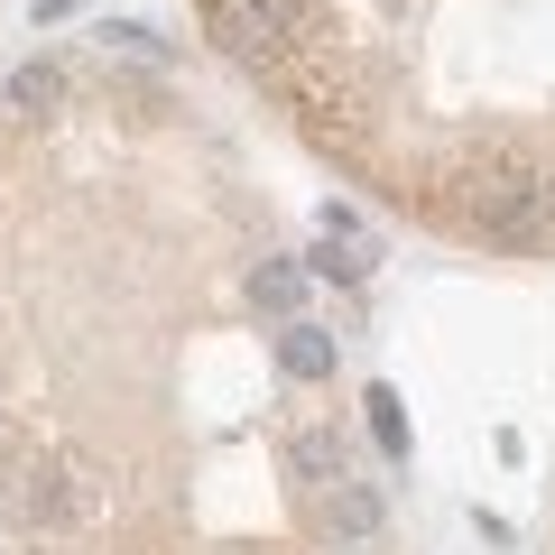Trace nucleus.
<instances>
[{"mask_svg": "<svg viewBox=\"0 0 555 555\" xmlns=\"http://www.w3.org/2000/svg\"><path fill=\"white\" fill-rule=\"evenodd\" d=\"M473 222L491 241H546L555 232V167L528 149H481L473 158Z\"/></svg>", "mask_w": 555, "mask_h": 555, "instance_id": "nucleus-1", "label": "nucleus"}, {"mask_svg": "<svg viewBox=\"0 0 555 555\" xmlns=\"http://www.w3.org/2000/svg\"><path fill=\"white\" fill-rule=\"evenodd\" d=\"M65 10H83V0H38V28H56Z\"/></svg>", "mask_w": 555, "mask_h": 555, "instance_id": "nucleus-12", "label": "nucleus"}, {"mask_svg": "<svg viewBox=\"0 0 555 555\" xmlns=\"http://www.w3.org/2000/svg\"><path fill=\"white\" fill-rule=\"evenodd\" d=\"M222 47H232V56H241V65H269V56H278V47H269V38H259V28H250V20H241V10H232V0H222Z\"/></svg>", "mask_w": 555, "mask_h": 555, "instance_id": "nucleus-10", "label": "nucleus"}, {"mask_svg": "<svg viewBox=\"0 0 555 555\" xmlns=\"http://www.w3.org/2000/svg\"><path fill=\"white\" fill-rule=\"evenodd\" d=\"M361 408H371V436H379V454H389V463H408V408H398V389H371Z\"/></svg>", "mask_w": 555, "mask_h": 555, "instance_id": "nucleus-7", "label": "nucleus"}, {"mask_svg": "<svg viewBox=\"0 0 555 555\" xmlns=\"http://www.w3.org/2000/svg\"><path fill=\"white\" fill-rule=\"evenodd\" d=\"M324 518H334V537H352V546H361V537H379L389 500H379L371 481H352V473H343V481H324Z\"/></svg>", "mask_w": 555, "mask_h": 555, "instance_id": "nucleus-5", "label": "nucleus"}, {"mask_svg": "<svg viewBox=\"0 0 555 555\" xmlns=\"http://www.w3.org/2000/svg\"><path fill=\"white\" fill-rule=\"evenodd\" d=\"M278 371L287 379H334V334L306 315H278Z\"/></svg>", "mask_w": 555, "mask_h": 555, "instance_id": "nucleus-4", "label": "nucleus"}, {"mask_svg": "<svg viewBox=\"0 0 555 555\" xmlns=\"http://www.w3.org/2000/svg\"><path fill=\"white\" fill-rule=\"evenodd\" d=\"M102 38H112V47H130V56H167V38H158V28H139V20H120V28H102Z\"/></svg>", "mask_w": 555, "mask_h": 555, "instance_id": "nucleus-11", "label": "nucleus"}, {"mask_svg": "<svg viewBox=\"0 0 555 555\" xmlns=\"http://www.w3.org/2000/svg\"><path fill=\"white\" fill-rule=\"evenodd\" d=\"M371 259H379L371 222H361L352 204H324V259H315V269H324V278H343V287H361V278H371Z\"/></svg>", "mask_w": 555, "mask_h": 555, "instance_id": "nucleus-2", "label": "nucleus"}, {"mask_svg": "<svg viewBox=\"0 0 555 555\" xmlns=\"http://www.w3.org/2000/svg\"><path fill=\"white\" fill-rule=\"evenodd\" d=\"M56 93H65V75H56V65H20V75H10V102H20V112H47Z\"/></svg>", "mask_w": 555, "mask_h": 555, "instance_id": "nucleus-9", "label": "nucleus"}, {"mask_svg": "<svg viewBox=\"0 0 555 555\" xmlns=\"http://www.w3.org/2000/svg\"><path fill=\"white\" fill-rule=\"evenodd\" d=\"M250 306L297 315V306H306V269H297V259H259V269H250Z\"/></svg>", "mask_w": 555, "mask_h": 555, "instance_id": "nucleus-6", "label": "nucleus"}, {"mask_svg": "<svg viewBox=\"0 0 555 555\" xmlns=\"http://www.w3.org/2000/svg\"><path fill=\"white\" fill-rule=\"evenodd\" d=\"M232 10H241L269 47H315V38H324V0H232Z\"/></svg>", "mask_w": 555, "mask_h": 555, "instance_id": "nucleus-3", "label": "nucleus"}, {"mask_svg": "<svg viewBox=\"0 0 555 555\" xmlns=\"http://www.w3.org/2000/svg\"><path fill=\"white\" fill-rule=\"evenodd\" d=\"M287 463H297L306 481H343V444L334 436H297V444H287Z\"/></svg>", "mask_w": 555, "mask_h": 555, "instance_id": "nucleus-8", "label": "nucleus"}]
</instances>
